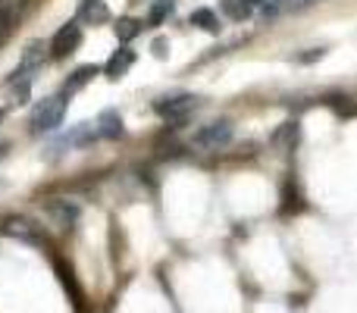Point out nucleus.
<instances>
[{
	"mask_svg": "<svg viewBox=\"0 0 357 313\" xmlns=\"http://www.w3.org/2000/svg\"><path fill=\"white\" fill-rule=\"evenodd\" d=\"M113 31H116V38H119L123 44H129L132 38L142 35V22H138V19H129V16H126V19H119L116 29H113Z\"/></svg>",
	"mask_w": 357,
	"mask_h": 313,
	"instance_id": "11",
	"label": "nucleus"
},
{
	"mask_svg": "<svg viewBox=\"0 0 357 313\" xmlns=\"http://www.w3.org/2000/svg\"><path fill=\"white\" fill-rule=\"evenodd\" d=\"M94 129H98V138H119L123 135V116L116 110H104L94 123Z\"/></svg>",
	"mask_w": 357,
	"mask_h": 313,
	"instance_id": "6",
	"label": "nucleus"
},
{
	"mask_svg": "<svg viewBox=\"0 0 357 313\" xmlns=\"http://www.w3.org/2000/svg\"><path fill=\"white\" fill-rule=\"evenodd\" d=\"M69 110V98L66 94H50V98L38 100V107L31 110V132L35 135H44V132H54L63 125Z\"/></svg>",
	"mask_w": 357,
	"mask_h": 313,
	"instance_id": "1",
	"label": "nucleus"
},
{
	"mask_svg": "<svg viewBox=\"0 0 357 313\" xmlns=\"http://www.w3.org/2000/svg\"><path fill=\"white\" fill-rule=\"evenodd\" d=\"M135 63V50L129 47V44H123L119 50H113V56L107 60V66H104V72H107V79H123L126 72H129V66Z\"/></svg>",
	"mask_w": 357,
	"mask_h": 313,
	"instance_id": "5",
	"label": "nucleus"
},
{
	"mask_svg": "<svg viewBox=\"0 0 357 313\" xmlns=\"http://www.w3.org/2000/svg\"><path fill=\"white\" fill-rule=\"evenodd\" d=\"M6 151H10V144H0V160L6 157Z\"/></svg>",
	"mask_w": 357,
	"mask_h": 313,
	"instance_id": "18",
	"label": "nucleus"
},
{
	"mask_svg": "<svg viewBox=\"0 0 357 313\" xmlns=\"http://www.w3.org/2000/svg\"><path fill=\"white\" fill-rule=\"evenodd\" d=\"M173 10H176V0H154V3H151V13H148V22L160 25Z\"/></svg>",
	"mask_w": 357,
	"mask_h": 313,
	"instance_id": "13",
	"label": "nucleus"
},
{
	"mask_svg": "<svg viewBox=\"0 0 357 313\" xmlns=\"http://www.w3.org/2000/svg\"><path fill=\"white\" fill-rule=\"evenodd\" d=\"M323 54H326V50H323V47H314V50H307V54H301V56H298V63H314V60H320Z\"/></svg>",
	"mask_w": 357,
	"mask_h": 313,
	"instance_id": "16",
	"label": "nucleus"
},
{
	"mask_svg": "<svg viewBox=\"0 0 357 313\" xmlns=\"http://www.w3.org/2000/svg\"><path fill=\"white\" fill-rule=\"evenodd\" d=\"M94 75H98V66H91V63H88V66H79L66 82H63V91H60V94H66V98H69V94L82 91V88H85L88 82L94 79Z\"/></svg>",
	"mask_w": 357,
	"mask_h": 313,
	"instance_id": "8",
	"label": "nucleus"
},
{
	"mask_svg": "<svg viewBox=\"0 0 357 313\" xmlns=\"http://www.w3.org/2000/svg\"><path fill=\"white\" fill-rule=\"evenodd\" d=\"M79 41H82V25H79V19H73V22H66V25L56 29L54 41H50V54L54 56H69L75 47H79Z\"/></svg>",
	"mask_w": 357,
	"mask_h": 313,
	"instance_id": "4",
	"label": "nucleus"
},
{
	"mask_svg": "<svg viewBox=\"0 0 357 313\" xmlns=\"http://www.w3.org/2000/svg\"><path fill=\"white\" fill-rule=\"evenodd\" d=\"M229 142H232V123H226V119L210 123L195 132V144L204 151H220V148H226Z\"/></svg>",
	"mask_w": 357,
	"mask_h": 313,
	"instance_id": "3",
	"label": "nucleus"
},
{
	"mask_svg": "<svg viewBox=\"0 0 357 313\" xmlns=\"http://www.w3.org/2000/svg\"><path fill=\"white\" fill-rule=\"evenodd\" d=\"M222 13L229 19H235V22H241V19H248L254 13V6L248 0H222Z\"/></svg>",
	"mask_w": 357,
	"mask_h": 313,
	"instance_id": "9",
	"label": "nucleus"
},
{
	"mask_svg": "<svg viewBox=\"0 0 357 313\" xmlns=\"http://www.w3.org/2000/svg\"><path fill=\"white\" fill-rule=\"evenodd\" d=\"M197 104H201V98H195V94H176V98H160L157 100L154 113L157 116H163V119H169V123H185V119L197 110Z\"/></svg>",
	"mask_w": 357,
	"mask_h": 313,
	"instance_id": "2",
	"label": "nucleus"
},
{
	"mask_svg": "<svg viewBox=\"0 0 357 313\" xmlns=\"http://www.w3.org/2000/svg\"><path fill=\"white\" fill-rule=\"evenodd\" d=\"M273 142H276L282 151H291V148L298 144V123H285L282 129L273 135Z\"/></svg>",
	"mask_w": 357,
	"mask_h": 313,
	"instance_id": "12",
	"label": "nucleus"
},
{
	"mask_svg": "<svg viewBox=\"0 0 357 313\" xmlns=\"http://www.w3.org/2000/svg\"><path fill=\"white\" fill-rule=\"evenodd\" d=\"M279 6L282 10H307L310 0H279Z\"/></svg>",
	"mask_w": 357,
	"mask_h": 313,
	"instance_id": "15",
	"label": "nucleus"
},
{
	"mask_svg": "<svg viewBox=\"0 0 357 313\" xmlns=\"http://www.w3.org/2000/svg\"><path fill=\"white\" fill-rule=\"evenodd\" d=\"M191 25H197V29H204V31H220V19H216V13L213 10H195L191 13Z\"/></svg>",
	"mask_w": 357,
	"mask_h": 313,
	"instance_id": "10",
	"label": "nucleus"
},
{
	"mask_svg": "<svg viewBox=\"0 0 357 313\" xmlns=\"http://www.w3.org/2000/svg\"><path fill=\"white\" fill-rule=\"evenodd\" d=\"M6 232H10V235H19V238H29V241L38 238L35 226H31V222H25V220H6Z\"/></svg>",
	"mask_w": 357,
	"mask_h": 313,
	"instance_id": "14",
	"label": "nucleus"
},
{
	"mask_svg": "<svg viewBox=\"0 0 357 313\" xmlns=\"http://www.w3.org/2000/svg\"><path fill=\"white\" fill-rule=\"evenodd\" d=\"M154 54H157V56L167 54V41H157V44H154Z\"/></svg>",
	"mask_w": 357,
	"mask_h": 313,
	"instance_id": "17",
	"label": "nucleus"
},
{
	"mask_svg": "<svg viewBox=\"0 0 357 313\" xmlns=\"http://www.w3.org/2000/svg\"><path fill=\"white\" fill-rule=\"evenodd\" d=\"M107 16H110V13H107L104 0H82V3H79V25L82 22H85V25H98V22H104Z\"/></svg>",
	"mask_w": 357,
	"mask_h": 313,
	"instance_id": "7",
	"label": "nucleus"
},
{
	"mask_svg": "<svg viewBox=\"0 0 357 313\" xmlns=\"http://www.w3.org/2000/svg\"><path fill=\"white\" fill-rule=\"evenodd\" d=\"M0 123H3V113H0Z\"/></svg>",
	"mask_w": 357,
	"mask_h": 313,
	"instance_id": "19",
	"label": "nucleus"
}]
</instances>
